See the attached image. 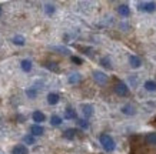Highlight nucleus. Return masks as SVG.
<instances>
[{
	"label": "nucleus",
	"mask_w": 156,
	"mask_h": 154,
	"mask_svg": "<svg viewBox=\"0 0 156 154\" xmlns=\"http://www.w3.org/2000/svg\"><path fill=\"white\" fill-rule=\"evenodd\" d=\"M99 141H100V144H102V147H103V150H105V151H108V153H112V151L116 149L115 140L109 134H106V133L100 134Z\"/></svg>",
	"instance_id": "obj_1"
},
{
	"label": "nucleus",
	"mask_w": 156,
	"mask_h": 154,
	"mask_svg": "<svg viewBox=\"0 0 156 154\" xmlns=\"http://www.w3.org/2000/svg\"><path fill=\"white\" fill-rule=\"evenodd\" d=\"M137 7L143 13H153L156 10V3L155 2H142V3L137 5Z\"/></svg>",
	"instance_id": "obj_2"
},
{
	"label": "nucleus",
	"mask_w": 156,
	"mask_h": 154,
	"mask_svg": "<svg viewBox=\"0 0 156 154\" xmlns=\"http://www.w3.org/2000/svg\"><path fill=\"white\" fill-rule=\"evenodd\" d=\"M93 80H95L98 84H100V86H105V84L108 83V76L105 74L103 71L95 70L93 71Z\"/></svg>",
	"instance_id": "obj_3"
},
{
	"label": "nucleus",
	"mask_w": 156,
	"mask_h": 154,
	"mask_svg": "<svg viewBox=\"0 0 156 154\" xmlns=\"http://www.w3.org/2000/svg\"><path fill=\"white\" fill-rule=\"evenodd\" d=\"M115 93L120 96V97H126L129 94V87L125 83H118L115 86Z\"/></svg>",
	"instance_id": "obj_4"
},
{
	"label": "nucleus",
	"mask_w": 156,
	"mask_h": 154,
	"mask_svg": "<svg viewBox=\"0 0 156 154\" xmlns=\"http://www.w3.org/2000/svg\"><path fill=\"white\" fill-rule=\"evenodd\" d=\"M120 111H122L123 114H126V116H135V114H136V108H135V106H132L130 103H128V104L122 106Z\"/></svg>",
	"instance_id": "obj_5"
},
{
	"label": "nucleus",
	"mask_w": 156,
	"mask_h": 154,
	"mask_svg": "<svg viewBox=\"0 0 156 154\" xmlns=\"http://www.w3.org/2000/svg\"><path fill=\"white\" fill-rule=\"evenodd\" d=\"M129 63H130V67H132V69H139V67L142 66V59L139 56H135V54H133V56L129 57Z\"/></svg>",
	"instance_id": "obj_6"
},
{
	"label": "nucleus",
	"mask_w": 156,
	"mask_h": 154,
	"mask_svg": "<svg viewBox=\"0 0 156 154\" xmlns=\"http://www.w3.org/2000/svg\"><path fill=\"white\" fill-rule=\"evenodd\" d=\"M82 113H83V116L87 120L89 117L93 116V106L92 104H82Z\"/></svg>",
	"instance_id": "obj_7"
},
{
	"label": "nucleus",
	"mask_w": 156,
	"mask_h": 154,
	"mask_svg": "<svg viewBox=\"0 0 156 154\" xmlns=\"http://www.w3.org/2000/svg\"><path fill=\"white\" fill-rule=\"evenodd\" d=\"M32 117H33L34 124H40V123H43L44 120H46V116H44V113L39 111V110H36V111L32 114Z\"/></svg>",
	"instance_id": "obj_8"
},
{
	"label": "nucleus",
	"mask_w": 156,
	"mask_h": 154,
	"mask_svg": "<svg viewBox=\"0 0 156 154\" xmlns=\"http://www.w3.org/2000/svg\"><path fill=\"white\" fill-rule=\"evenodd\" d=\"M12 154H29V149L24 144H17L12 149Z\"/></svg>",
	"instance_id": "obj_9"
},
{
	"label": "nucleus",
	"mask_w": 156,
	"mask_h": 154,
	"mask_svg": "<svg viewBox=\"0 0 156 154\" xmlns=\"http://www.w3.org/2000/svg\"><path fill=\"white\" fill-rule=\"evenodd\" d=\"M65 118H67V120H76L77 118V113H76L75 108L66 107V110H65Z\"/></svg>",
	"instance_id": "obj_10"
},
{
	"label": "nucleus",
	"mask_w": 156,
	"mask_h": 154,
	"mask_svg": "<svg viewBox=\"0 0 156 154\" xmlns=\"http://www.w3.org/2000/svg\"><path fill=\"white\" fill-rule=\"evenodd\" d=\"M44 133V128H43L40 124H33V126H30V134L33 135H42Z\"/></svg>",
	"instance_id": "obj_11"
},
{
	"label": "nucleus",
	"mask_w": 156,
	"mask_h": 154,
	"mask_svg": "<svg viewBox=\"0 0 156 154\" xmlns=\"http://www.w3.org/2000/svg\"><path fill=\"white\" fill-rule=\"evenodd\" d=\"M20 67H22V70H23L24 73H29V71H32L33 64H32V61L29 60V59H24V60L20 61Z\"/></svg>",
	"instance_id": "obj_12"
},
{
	"label": "nucleus",
	"mask_w": 156,
	"mask_h": 154,
	"mask_svg": "<svg viewBox=\"0 0 156 154\" xmlns=\"http://www.w3.org/2000/svg\"><path fill=\"white\" fill-rule=\"evenodd\" d=\"M59 101H60V96L57 93H49L48 94V103L50 106H55V104H57Z\"/></svg>",
	"instance_id": "obj_13"
},
{
	"label": "nucleus",
	"mask_w": 156,
	"mask_h": 154,
	"mask_svg": "<svg viewBox=\"0 0 156 154\" xmlns=\"http://www.w3.org/2000/svg\"><path fill=\"white\" fill-rule=\"evenodd\" d=\"M118 13L120 16H123V17H128L129 14H130V9H129L128 5H120L118 7Z\"/></svg>",
	"instance_id": "obj_14"
},
{
	"label": "nucleus",
	"mask_w": 156,
	"mask_h": 154,
	"mask_svg": "<svg viewBox=\"0 0 156 154\" xmlns=\"http://www.w3.org/2000/svg\"><path fill=\"white\" fill-rule=\"evenodd\" d=\"M76 133L77 131L75 128H67V130L63 131V139H66V140H73L76 137Z\"/></svg>",
	"instance_id": "obj_15"
},
{
	"label": "nucleus",
	"mask_w": 156,
	"mask_h": 154,
	"mask_svg": "<svg viewBox=\"0 0 156 154\" xmlns=\"http://www.w3.org/2000/svg\"><path fill=\"white\" fill-rule=\"evenodd\" d=\"M44 67L48 69V70H50V71H55V73H57V71L60 70L59 69V64L57 63H55V61H44Z\"/></svg>",
	"instance_id": "obj_16"
},
{
	"label": "nucleus",
	"mask_w": 156,
	"mask_h": 154,
	"mask_svg": "<svg viewBox=\"0 0 156 154\" xmlns=\"http://www.w3.org/2000/svg\"><path fill=\"white\" fill-rule=\"evenodd\" d=\"M145 141H146L149 145H156V133H149V134H146Z\"/></svg>",
	"instance_id": "obj_17"
},
{
	"label": "nucleus",
	"mask_w": 156,
	"mask_h": 154,
	"mask_svg": "<svg viewBox=\"0 0 156 154\" xmlns=\"http://www.w3.org/2000/svg\"><path fill=\"white\" fill-rule=\"evenodd\" d=\"M80 80H82V76L79 74V73H72V74L69 76V83H70V84L80 83Z\"/></svg>",
	"instance_id": "obj_18"
},
{
	"label": "nucleus",
	"mask_w": 156,
	"mask_h": 154,
	"mask_svg": "<svg viewBox=\"0 0 156 154\" xmlns=\"http://www.w3.org/2000/svg\"><path fill=\"white\" fill-rule=\"evenodd\" d=\"M63 123V120H62V117H59L57 114H53L52 117H50V124H52L53 127H59Z\"/></svg>",
	"instance_id": "obj_19"
},
{
	"label": "nucleus",
	"mask_w": 156,
	"mask_h": 154,
	"mask_svg": "<svg viewBox=\"0 0 156 154\" xmlns=\"http://www.w3.org/2000/svg\"><path fill=\"white\" fill-rule=\"evenodd\" d=\"M12 42H13V44H16V46H24V43H26V39H24L23 36L17 34V36H14V37L12 39Z\"/></svg>",
	"instance_id": "obj_20"
},
{
	"label": "nucleus",
	"mask_w": 156,
	"mask_h": 154,
	"mask_svg": "<svg viewBox=\"0 0 156 154\" xmlns=\"http://www.w3.org/2000/svg\"><path fill=\"white\" fill-rule=\"evenodd\" d=\"M100 64L103 66L105 69H109V70L112 69V61H110V59H109L108 56H106V57H102V59H100Z\"/></svg>",
	"instance_id": "obj_21"
},
{
	"label": "nucleus",
	"mask_w": 156,
	"mask_h": 154,
	"mask_svg": "<svg viewBox=\"0 0 156 154\" xmlns=\"http://www.w3.org/2000/svg\"><path fill=\"white\" fill-rule=\"evenodd\" d=\"M145 89H146L147 91H156V81L147 80L146 83H145Z\"/></svg>",
	"instance_id": "obj_22"
},
{
	"label": "nucleus",
	"mask_w": 156,
	"mask_h": 154,
	"mask_svg": "<svg viewBox=\"0 0 156 154\" xmlns=\"http://www.w3.org/2000/svg\"><path fill=\"white\" fill-rule=\"evenodd\" d=\"M26 96H27L29 98H36V96H37V89H36V87H29V89L26 90Z\"/></svg>",
	"instance_id": "obj_23"
},
{
	"label": "nucleus",
	"mask_w": 156,
	"mask_h": 154,
	"mask_svg": "<svg viewBox=\"0 0 156 154\" xmlns=\"http://www.w3.org/2000/svg\"><path fill=\"white\" fill-rule=\"evenodd\" d=\"M44 12H46V14L52 16V14L56 12V7H55V5H52V3H48V5H44Z\"/></svg>",
	"instance_id": "obj_24"
},
{
	"label": "nucleus",
	"mask_w": 156,
	"mask_h": 154,
	"mask_svg": "<svg viewBox=\"0 0 156 154\" xmlns=\"http://www.w3.org/2000/svg\"><path fill=\"white\" fill-rule=\"evenodd\" d=\"M77 126L80 127L82 130H86V128H89V121L86 118H80V120H77Z\"/></svg>",
	"instance_id": "obj_25"
},
{
	"label": "nucleus",
	"mask_w": 156,
	"mask_h": 154,
	"mask_svg": "<svg viewBox=\"0 0 156 154\" xmlns=\"http://www.w3.org/2000/svg\"><path fill=\"white\" fill-rule=\"evenodd\" d=\"M34 137L32 134H27V135H24L23 137V143L24 144H29V145H32V144H34Z\"/></svg>",
	"instance_id": "obj_26"
},
{
	"label": "nucleus",
	"mask_w": 156,
	"mask_h": 154,
	"mask_svg": "<svg viewBox=\"0 0 156 154\" xmlns=\"http://www.w3.org/2000/svg\"><path fill=\"white\" fill-rule=\"evenodd\" d=\"M53 50H56V51H60L62 54H69L70 51H69V49H66V47H62V46H55L52 47Z\"/></svg>",
	"instance_id": "obj_27"
},
{
	"label": "nucleus",
	"mask_w": 156,
	"mask_h": 154,
	"mask_svg": "<svg viewBox=\"0 0 156 154\" xmlns=\"http://www.w3.org/2000/svg\"><path fill=\"white\" fill-rule=\"evenodd\" d=\"M77 49L82 51H85V54H87V56H92V54H93V49H92V47H80L79 46Z\"/></svg>",
	"instance_id": "obj_28"
},
{
	"label": "nucleus",
	"mask_w": 156,
	"mask_h": 154,
	"mask_svg": "<svg viewBox=\"0 0 156 154\" xmlns=\"http://www.w3.org/2000/svg\"><path fill=\"white\" fill-rule=\"evenodd\" d=\"M70 60L73 61V63H76V64H83V60H82L80 57H77V56H72Z\"/></svg>",
	"instance_id": "obj_29"
},
{
	"label": "nucleus",
	"mask_w": 156,
	"mask_h": 154,
	"mask_svg": "<svg viewBox=\"0 0 156 154\" xmlns=\"http://www.w3.org/2000/svg\"><path fill=\"white\" fill-rule=\"evenodd\" d=\"M2 13H3V10H2V7H0V16H2Z\"/></svg>",
	"instance_id": "obj_30"
}]
</instances>
